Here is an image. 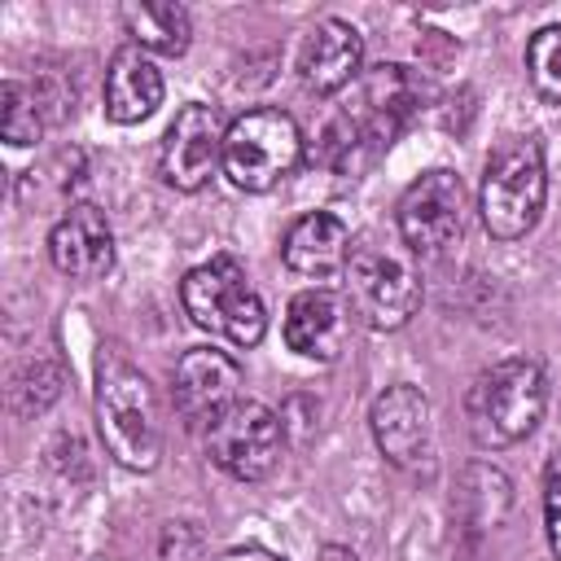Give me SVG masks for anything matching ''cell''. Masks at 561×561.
I'll use <instances>...</instances> for the list:
<instances>
[{"label": "cell", "mask_w": 561, "mask_h": 561, "mask_svg": "<svg viewBox=\"0 0 561 561\" xmlns=\"http://www.w3.org/2000/svg\"><path fill=\"white\" fill-rule=\"evenodd\" d=\"M96 430L105 451L136 473H149L162 456V408L149 377L118 351L96 359Z\"/></svg>", "instance_id": "1"}, {"label": "cell", "mask_w": 561, "mask_h": 561, "mask_svg": "<svg viewBox=\"0 0 561 561\" xmlns=\"http://www.w3.org/2000/svg\"><path fill=\"white\" fill-rule=\"evenodd\" d=\"M543 403H548V381L539 359L530 355L500 359L486 373H478V381L469 386L465 399L469 434L478 447H513L539 425Z\"/></svg>", "instance_id": "2"}, {"label": "cell", "mask_w": 561, "mask_h": 561, "mask_svg": "<svg viewBox=\"0 0 561 561\" xmlns=\"http://www.w3.org/2000/svg\"><path fill=\"white\" fill-rule=\"evenodd\" d=\"M543 197H548V167H543L539 140L508 136L504 145H495L478 188L482 228L495 241H517L539 224Z\"/></svg>", "instance_id": "3"}, {"label": "cell", "mask_w": 561, "mask_h": 561, "mask_svg": "<svg viewBox=\"0 0 561 561\" xmlns=\"http://www.w3.org/2000/svg\"><path fill=\"white\" fill-rule=\"evenodd\" d=\"M180 302L197 329L224 333L241 351L259 346L267 333V307L232 254H215L210 263L193 267L180 285Z\"/></svg>", "instance_id": "4"}, {"label": "cell", "mask_w": 561, "mask_h": 561, "mask_svg": "<svg viewBox=\"0 0 561 561\" xmlns=\"http://www.w3.org/2000/svg\"><path fill=\"white\" fill-rule=\"evenodd\" d=\"M302 162V131L285 110L259 105L228 123L224 136V175L245 193L276 188Z\"/></svg>", "instance_id": "5"}, {"label": "cell", "mask_w": 561, "mask_h": 561, "mask_svg": "<svg viewBox=\"0 0 561 561\" xmlns=\"http://www.w3.org/2000/svg\"><path fill=\"white\" fill-rule=\"evenodd\" d=\"M346 302L351 311L377 329V333H390V329H403L416 307H421V280L416 272L394 259V254H381V250H355L346 259Z\"/></svg>", "instance_id": "6"}, {"label": "cell", "mask_w": 561, "mask_h": 561, "mask_svg": "<svg viewBox=\"0 0 561 561\" xmlns=\"http://www.w3.org/2000/svg\"><path fill=\"white\" fill-rule=\"evenodd\" d=\"M285 447V421L259 403V399H237L210 430H206V451L210 460L237 478V482H259L276 469Z\"/></svg>", "instance_id": "7"}, {"label": "cell", "mask_w": 561, "mask_h": 561, "mask_svg": "<svg viewBox=\"0 0 561 561\" xmlns=\"http://www.w3.org/2000/svg\"><path fill=\"white\" fill-rule=\"evenodd\" d=\"M368 425H373L377 451L394 469H403V473H430L434 469V412L416 386H408V381L386 386L373 399Z\"/></svg>", "instance_id": "8"}, {"label": "cell", "mask_w": 561, "mask_h": 561, "mask_svg": "<svg viewBox=\"0 0 561 561\" xmlns=\"http://www.w3.org/2000/svg\"><path fill=\"white\" fill-rule=\"evenodd\" d=\"M224 114L206 101H188L162 136V180L175 193H197L224 167Z\"/></svg>", "instance_id": "9"}, {"label": "cell", "mask_w": 561, "mask_h": 561, "mask_svg": "<svg viewBox=\"0 0 561 561\" xmlns=\"http://www.w3.org/2000/svg\"><path fill=\"white\" fill-rule=\"evenodd\" d=\"M465 228V184L456 171H425L399 197V232L416 254H443Z\"/></svg>", "instance_id": "10"}, {"label": "cell", "mask_w": 561, "mask_h": 561, "mask_svg": "<svg viewBox=\"0 0 561 561\" xmlns=\"http://www.w3.org/2000/svg\"><path fill=\"white\" fill-rule=\"evenodd\" d=\"M237 386H241L237 359L215 346L188 351L171 373V399L188 430H210L237 403Z\"/></svg>", "instance_id": "11"}, {"label": "cell", "mask_w": 561, "mask_h": 561, "mask_svg": "<svg viewBox=\"0 0 561 561\" xmlns=\"http://www.w3.org/2000/svg\"><path fill=\"white\" fill-rule=\"evenodd\" d=\"M351 302L346 294L337 289H302L289 298V311H285V346L302 359H316V364H333L342 359L346 342H351Z\"/></svg>", "instance_id": "12"}, {"label": "cell", "mask_w": 561, "mask_h": 561, "mask_svg": "<svg viewBox=\"0 0 561 561\" xmlns=\"http://www.w3.org/2000/svg\"><path fill=\"white\" fill-rule=\"evenodd\" d=\"M48 259L75 280H101L114 267V232L105 210L75 202L48 232Z\"/></svg>", "instance_id": "13"}, {"label": "cell", "mask_w": 561, "mask_h": 561, "mask_svg": "<svg viewBox=\"0 0 561 561\" xmlns=\"http://www.w3.org/2000/svg\"><path fill=\"white\" fill-rule=\"evenodd\" d=\"M421 101H425V79H421L416 70L399 66V61H381V66L368 70V79H364V105H359L355 118H359L364 136H368L377 149H386V145L416 118Z\"/></svg>", "instance_id": "14"}, {"label": "cell", "mask_w": 561, "mask_h": 561, "mask_svg": "<svg viewBox=\"0 0 561 561\" xmlns=\"http://www.w3.org/2000/svg\"><path fill=\"white\" fill-rule=\"evenodd\" d=\"M364 66V35L342 18H320L298 48V83L316 96L346 88Z\"/></svg>", "instance_id": "15"}, {"label": "cell", "mask_w": 561, "mask_h": 561, "mask_svg": "<svg viewBox=\"0 0 561 561\" xmlns=\"http://www.w3.org/2000/svg\"><path fill=\"white\" fill-rule=\"evenodd\" d=\"M280 254H285V267L307 276V280H329L337 272H346V259H351V232L337 215L329 210H311L302 219L289 224L285 241H280Z\"/></svg>", "instance_id": "16"}, {"label": "cell", "mask_w": 561, "mask_h": 561, "mask_svg": "<svg viewBox=\"0 0 561 561\" xmlns=\"http://www.w3.org/2000/svg\"><path fill=\"white\" fill-rule=\"evenodd\" d=\"M162 105V70L136 44H123L105 70V114L123 127L145 123Z\"/></svg>", "instance_id": "17"}, {"label": "cell", "mask_w": 561, "mask_h": 561, "mask_svg": "<svg viewBox=\"0 0 561 561\" xmlns=\"http://www.w3.org/2000/svg\"><path fill=\"white\" fill-rule=\"evenodd\" d=\"M127 35L136 48L145 53H162V57H180L193 39V18L184 4H171V0H131L118 9Z\"/></svg>", "instance_id": "18"}, {"label": "cell", "mask_w": 561, "mask_h": 561, "mask_svg": "<svg viewBox=\"0 0 561 561\" xmlns=\"http://www.w3.org/2000/svg\"><path fill=\"white\" fill-rule=\"evenodd\" d=\"M508 478L495 469V465H469L465 478H460V491H456V504L460 513H469L473 526H500L504 513H508Z\"/></svg>", "instance_id": "19"}, {"label": "cell", "mask_w": 561, "mask_h": 561, "mask_svg": "<svg viewBox=\"0 0 561 561\" xmlns=\"http://www.w3.org/2000/svg\"><path fill=\"white\" fill-rule=\"evenodd\" d=\"M48 118H44V105H39V92L18 83V79H4L0 83V136L9 145H35L44 136Z\"/></svg>", "instance_id": "20"}, {"label": "cell", "mask_w": 561, "mask_h": 561, "mask_svg": "<svg viewBox=\"0 0 561 561\" xmlns=\"http://www.w3.org/2000/svg\"><path fill=\"white\" fill-rule=\"evenodd\" d=\"M526 75H530V88L561 105V26H539L526 44Z\"/></svg>", "instance_id": "21"}, {"label": "cell", "mask_w": 561, "mask_h": 561, "mask_svg": "<svg viewBox=\"0 0 561 561\" xmlns=\"http://www.w3.org/2000/svg\"><path fill=\"white\" fill-rule=\"evenodd\" d=\"M22 390H31V394H35V412H44V408L57 399V390H61V368H57L53 359H31V364L13 377V399H18Z\"/></svg>", "instance_id": "22"}, {"label": "cell", "mask_w": 561, "mask_h": 561, "mask_svg": "<svg viewBox=\"0 0 561 561\" xmlns=\"http://www.w3.org/2000/svg\"><path fill=\"white\" fill-rule=\"evenodd\" d=\"M543 526H548L552 557L561 561V451H552L543 469Z\"/></svg>", "instance_id": "23"}, {"label": "cell", "mask_w": 561, "mask_h": 561, "mask_svg": "<svg viewBox=\"0 0 561 561\" xmlns=\"http://www.w3.org/2000/svg\"><path fill=\"white\" fill-rule=\"evenodd\" d=\"M219 561H285V557H276V552H267L259 543H241V548H228Z\"/></svg>", "instance_id": "24"}, {"label": "cell", "mask_w": 561, "mask_h": 561, "mask_svg": "<svg viewBox=\"0 0 561 561\" xmlns=\"http://www.w3.org/2000/svg\"><path fill=\"white\" fill-rule=\"evenodd\" d=\"M316 561H359L351 548H342V543H324L320 552H316Z\"/></svg>", "instance_id": "25"}]
</instances>
